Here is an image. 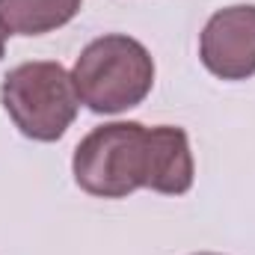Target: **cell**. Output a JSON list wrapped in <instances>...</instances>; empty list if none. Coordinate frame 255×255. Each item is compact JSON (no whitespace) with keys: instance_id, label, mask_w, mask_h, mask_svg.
<instances>
[{"instance_id":"3","label":"cell","mask_w":255,"mask_h":255,"mask_svg":"<svg viewBox=\"0 0 255 255\" xmlns=\"http://www.w3.org/2000/svg\"><path fill=\"white\" fill-rule=\"evenodd\" d=\"M0 101L12 125L36 142L60 139L80 107L71 74L51 60L15 65L0 83Z\"/></svg>"},{"instance_id":"8","label":"cell","mask_w":255,"mask_h":255,"mask_svg":"<svg viewBox=\"0 0 255 255\" xmlns=\"http://www.w3.org/2000/svg\"><path fill=\"white\" fill-rule=\"evenodd\" d=\"M196 255H220V253H196Z\"/></svg>"},{"instance_id":"1","label":"cell","mask_w":255,"mask_h":255,"mask_svg":"<svg viewBox=\"0 0 255 255\" xmlns=\"http://www.w3.org/2000/svg\"><path fill=\"white\" fill-rule=\"evenodd\" d=\"M77 98L98 116L142 104L154 86V60L142 42L110 33L89 42L71 68Z\"/></svg>"},{"instance_id":"4","label":"cell","mask_w":255,"mask_h":255,"mask_svg":"<svg viewBox=\"0 0 255 255\" xmlns=\"http://www.w3.org/2000/svg\"><path fill=\"white\" fill-rule=\"evenodd\" d=\"M202 65L220 80H247L255 74V6L238 3L214 12L199 36Z\"/></svg>"},{"instance_id":"5","label":"cell","mask_w":255,"mask_h":255,"mask_svg":"<svg viewBox=\"0 0 255 255\" xmlns=\"http://www.w3.org/2000/svg\"><path fill=\"white\" fill-rule=\"evenodd\" d=\"M151 136V175L148 190L163 196H184L193 187V154L187 130L175 125L148 128Z\"/></svg>"},{"instance_id":"7","label":"cell","mask_w":255,"mask_h":255,"mask_svg":"<svg viewBox=\"0 0 255 255\" xmlns=\"http://www.w3.org/2000/svg\"><path fill=\"white\" fill-rule=\"evenodd\" d=\"M6 36H9V30H6V24L0 21V60H3V54H6Z\"/></svg>"},{"instance_id":"6","label":"cell","mask_w":255,"mask_h":255,"mask_svg":"<svg viewBox=\"0 0 255 255\" xmlns=\"http://www.w3.org/2000/svg\"><path fill=\"white\" fill-rule=\"evenodd\" d=\"M83 0H0V21L15 36H45L65 27Z\"/></svg>"},{"instance_id":"2","label":"cell","mask_w":255,"mask_h":255,"mask_svg":"<svg viewBox=\"0 0 255 255\" xmlns=\"http://www.w3.org/2000/svg\"><path fill=\"white\" fill-rule=\"evenodd\" d=\"M71 172L80 190L98 199H125L139 187H148V128L139 122H110L92 128L74 148Z\"/></svg>"}]
</instances>
